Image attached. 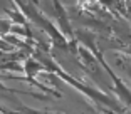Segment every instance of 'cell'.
<instances>
[{
  "mask_svg": "<svg viewBox=\"0 0 131 114\" xmlns=\"http://www.w3.org/2000/svg\"><path fill=\"white\" fill-rule=\"evenodd\" d=\"M116 64L124 71V74L128 76V79L131 81V57L129 55H121L119 59H116Z\"/></svg>",
  "mask_w": 131,
  "mask_h": 114,
  "instance_id": "cell-5",
  "label": "cell"
},
{
  "mask_svg": "<svg viewBox=\"0 0 131 114\" xmlns=\"http://www.w3.org/2000/svg\"><path fill=\"white\" fill-rule=\"evenodd\" d=\"M52 8H54V17L59 22V30L62 32V35H64L71 44H77L76 32L72 30V25H71V22H69L66 7H62V4H59V2H54V4H52Z\"/></svg>",
  "mask_w": 131,
  "mask_h": 114,
  "instance_id": "cell-4",
  "label": "cell"
},
{
  "mask_svg": "<svg viewBox=\"0 0 131 114\" xmlns=\"http://www.w3.org/2000/svg\"><path fill=\"white\" fill-rule=\"evenodd\" d=\"M35 59H37V61L40 62V64H42V67H44V71H46V72H50L52 76H59L62 81L69 82L71 86H72V87L79 89V91H81L84 96L91 97V99L94 101V102L106 106L108 109H111V112H114V114H116V111H121L119 102H118V101H116V99L113 97V96L106 94V92L99 91V89H96V87H91V86H88V84L79 82V81H77L76 77H72V76H69L67 72H64L61 65H59L57 62H56L54 59H52V55L46 54L44 50H37V52H35Z\"/></svg>",
  "mask_w": 131,
  "mask_h": 114,
  "instance_id": "cell-1",
  "label": "cell"
},
{
  "mask_svg": "<svg viewBox=\"0 0 131 114\" xmlns=\"http://www.w3.org/2000/svg\"><path fill=\"white\" fill-rule=\"evenodd\" d=\"M17 7H19V10L24 14V17H27L29 20H32L35 25H39L47 35H49V39L52 40V45H54L56 49L71 50V52L74 54L77 44H71V42L62 35V32L59 30V27L54 25L52 20H50L35 4H32V2H19Z\"/></svg>",
  "mask_w": 131,
  "mask_h": 114,
  "instance_id": "cell-2",
  "label": "cell"
},
{
  "mask_svg": "<svg viewBox=\"0 0 131 114\" xmlns=\"http://www.w3.org/2000/svg\"><path fill=\"white\" fill-rule=\"evenodd\" d=\"M74 55H77V59H79V62L82 64V67H84L86 71L93 76V79L96 81V82L106 84V86H108V82H111L108 77H104V74H106V72H104V69H103V65H101V62L97 61V57L94 55V54L91 52L88 47L79 45V44H77Z\"/></svg>",
  "mask_w": 131,
  "mask_h": 114,
  "instance_id": "cell-3",
  "label": "cell"
},
{
  "mask_svg": "<svg viewBox=\"0 0 131 114\" xmlns=\"http://www.w3.org/2000/svg\"><path fill=\"white\" fill-rule=\"evenodd\" d=\"M0 92H12V94H24V96H32V97H44V96H37L34 92H24V91H17V89H12V87H7L2 79H0Z\"/></svg>",
  "mask_w": 131,
  "mask_h": 114,
  "instance_id": "cell-6",
  "label": "cell"
},
{
  "mask_svg": "<svg viewBox=\"0 0 131 114\" xmlns=\"http://www.w3.org/2000/svg\"><path fill=\"white\" fill-rule=\"evenodd\" d=\"M0 114H5V109H4L2 106H0Z\"/></svg>",
  "mask_w": 131,
  "mask_h": 114,
  "instance_id": "cell-8",
  "label": "cell"
},
{
  "mask_svg": "<svg viewBox=\"0 0 131 114\" xmlns=\"http://www.w3.org/2000/svg\"><path fill=\"white\" fill-rule=\"evenodd\" d=\"M126 8H128V19H131V2H126Z\"/></svg>",
  "mask_w": 131,
  "mask_h": 114,
  "instance_id": "cell-7",
  "label": "cell"
}]
</instances>
